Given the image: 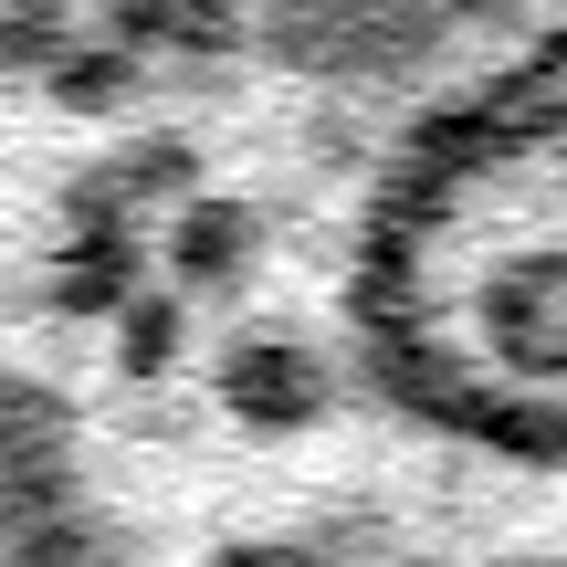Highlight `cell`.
<instances>
[{"label":"cell","instance_id":"obj_1","mask_svg":"<svg viewBox=\"0 0 567 567\" xmlns=\"http://www.w3.org/2000/svg\"><path fill=\"white\" fill-rule=\"evenodd\" d=\"M264 567H547L567 526V63L295 231L189 368Z\"/></svg>","mask_w":567,"mask_h":567}]
</instances>
